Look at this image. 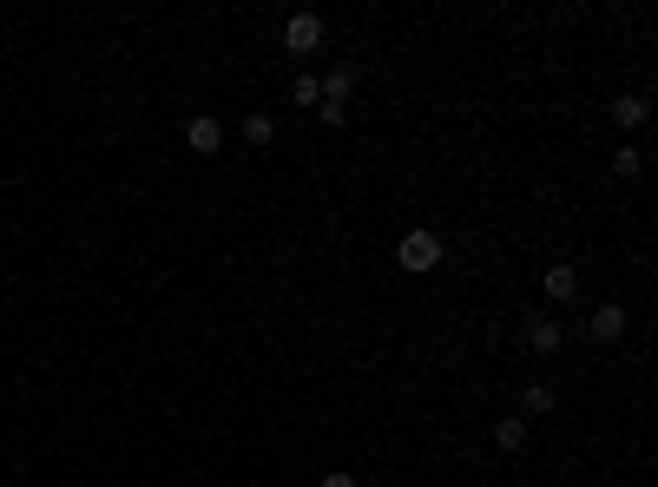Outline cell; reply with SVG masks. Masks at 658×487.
<instances>
[{
	"mask_svg": "<svg viewBox=\"0 0 658 487\" xmlns=\"http://www.w3.org/2000/svg\"><path fill=\"white\" fill-rule=\"evenodd\" d=\"M244 145H257V152L277 145V119H270V112H244Z\"/></svg>",
	"mask_w": 658,
	"mask_h": 487,
	"instance_id": "cell-9",
	"label": "cell"
},
{
	"mask_svg": "<svg viewBox=\"0 0 658 487\" xmlns=\"http://www.w3.org/2000/svg\"><path fill=\"white\" fill-rule=\"evenodd\" d=\"M185 145H191L198 158H218V145H224V126L211 119V112H191V119H185Z\"/></svg>",
	"mask_w": 658,
	"mask_h": 487,
	"instance_id": "cell-2",
	"label": "cell"
},
{
	"mask_svg": "<svg viewBox=\"0 0 658 487\" xmlns=\"http://www.w3.org/2000/svg\"><path fill=\"white\" fill-rule=\"evenodd\" d=\"M560 343H566L560 316H533V323H527V349H533V356H553Z\"/></svg>",
	"mask_w": 658,
	"mask_h": 487,
	"instance_id": "cell-5",
	"label": "cell"
},
{
	"mask_svg": "<svg viewBox=\"0 0 658 487\" xmlns=\"http://www.w3.org/2000/svg\"><path fill=\"white\" fill-rule=\"evenodd\" d=\"M283 47H290V53H316V47H323V20H316V14H290V20H283Z\"/></svg>",
	"mask_w": 658,
	"mask_h": 487,
	"instance_id": "cell-3",
	"label": "cell"
},
{
	"mask_svg": "<svg viewBox=\"0 0 658 487\" xmlns=\"http://www.w3.org/2000/svg\"><path fill=\"white\" fill-rule=\"evenodd\" d=\"M494 448H507V455H520V448H527V422H520V415H507V422H494Z\"/></svg>",
	"mask_w": 658,
	"mask_h": 487,
	"instance_id": "cell-10",
	"label": "cell"
},
{
	"mask_svg": "<svg viewBox=\"0 0 658 487\" xmlns=\"http://www.w3.org/2000/svg\"><path fill=\"white\" fill-rule=\"evenodd\" d=\"M645 172V152L639 145H619V152H612V178H639Z\"/></svg>",
	"mask_w": 658,
	"mask_h": 487,
	"instance_id": "cell-11",
	"label": "cell"
},
{
	"mask_svg": "<svg viewBox=\"0 0 658 487\" xmlns=\"http://www.w3.org/2000/svg\"><path fill=\"white\" fill-rule=\"evenodd\" d=\"M395 264H402L408 277H428V270L441 264V237L422 231V224H415V231H402V244H395Z\"/></svg>",
	"mask_w": 658,
	"mask_h": 487,
	"instance_id": "cell-1",
	"label": "cell"
},
{
	"mask_svg": "<svg viewBox=\"0 0 658 487\" xmlns=\"http://www.w3.org/2000/svg\"><path fill=\"white\" fill-rule=\"evenodd\" d=\"M612 119H619L626 132H639L645 119H652V99H645V93H619V106H612Z\"/></svg>",
	"mask_w": 658,
	"mask_h": 487,
	"instance_id": "cell-8",
	"label": "cell"
},
{
	"mask_svg": "<svg viewBox=\"0 0 658 487\" xmlns=\"http://www.w3.org/2000/svg\"><path fill=\"white\" fill-rule=\"evenodd\" d=\"M290 99H297V106H316V99H323V79H316V73H297V79H290Z\"/></svg>",
	"mask_w": 658,
	"mask_h": 487,
	"instance_id": "cell-12",
	"label": "cell"
},
{
	"mask_svg": "<svg viewBox=\"0 0 658 487\" xmlns=\"http://www.w3.org/2000/svg\"><path fill=\"white\" fill-rule=\"evenodd\" d=\"M349 93H356V73H349V66H336V73H323V99H316V106L349 112Z\"/></svg>",
	"mask_w": 658,
	"mask_h": 487,
	"instance_id": "cell-6",
	"label": "cell"
},
{
	"mask_svg": "<svg viewBox=\"0 0 658 487\" xmlns=\"http://www.w3.org/2000/svg\"><path fill=\"white\" fill-rule=\"evenodd\" d=\"M520 409H527V415H547L553 409V389H547V382H533V389L520 395Z\"/></svg>",
	"mask_w": 658,
	"mask_h": 487,
	"instance_id": "cell-13",
	"label": "cell"
},
{
	"mask_svg": "<svg viewBox=\"0 0 658 487\" xmlns=\"http://www.w3.org/2000/svg\"><path fill=\"white\" fill-rule=\"evenodd\" d=\"M316 487H362V481H356V474H323Z\"/></svg>",
	"mask_w": 658,
	"mask_h": 487,
	"instance_id": "cell-14",
	"label": "cell"
},
{
	"mask_svg": "<svg viewBox=\"0 0 658 487\" xmlns=\"http://www.w3.org/2000/svg\"><path fill=\"white\" fill-rule=\"evenodd\" d=\"M586 336H593V343H619V336H626V310H619V303H599V310L586 316Z\"/></svg>",
	"mask_w": 658,
	"mask_h": 487,
	"instance_id": "cell-4",
	"label": "cell"
},
{
	"mask_svg": "<svg viewBox=\"0 0 658 487\" xmlns=\"http://www.w3.org/2000/svg\"><path fill=\"white\" fill-rule=\"evenodd\" d=\"M540 290H547L553 303H573V297H580V270H573V264H547V277H540Z\"/></svg>",
	"mask_w": 658,
	"mask_h": 487,
	"instance_id": "cell-7",
	"label": "cell"
}]
</instances>
